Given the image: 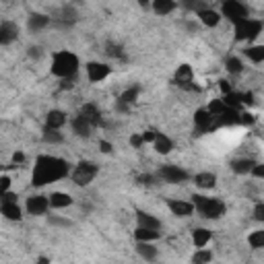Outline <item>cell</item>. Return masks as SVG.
Here are the masks:
<instances>
[{
  "mask_svg": "<svg viewBox=\"0 0 264 264\" xmlns=\"http://www.w3.org/2000/svg\"><path fill=\"white\" fill-rule=\"evenodd\" d=\"M66 176H71L68 161H64L60 157H54V155H39L35 159V165H33L31 184L41 188V186L58 182V179H64Z\"/></svg>",
  "mask_w": 264,
  "mask_h": 264,
  "instance_id": "obj_1",
  "label": "cell"
},
{
  "mask_svg": "<svg viewBox=\"0 0 264 264\" xmlns=\"http://www.w3.org/2000/svg\"><path fill=\"white\" fill-rule=\"evenodd\" d=\"M79 56L73 52H68V50H60L56 52L52 56V66H50V71L54 77H58V79H73L77 73H79Z\"/></svg>",
  "mask_w": 264,
  "mask_h": 264,
  "instance_id": "obj_2",
  "label": "cell"
},
{
  "mask_svg": "<svg viewBox=\"0 0 264 264\" xmlns=\"http://www.w3.org/2000/svg\"><path fill=\"white\" fill-rule=\"evenodd\" d=\"M192 204L196 208V213L202 217V219H221L225 215L227 206L225 202H221L219 198H213V196H202V194H194L192 196Z\"/></svg>",
  "mask_w": 264,
  "mask_h": 264,
  "instance_id": "obj_3",
  "label": "cell"
},
{
  "mask_svg": "<svg viewBox=\"0 0 264 264\" xmlns=\"http://www.w3.org/2000/svg\"><path fill=\"white\" fill-rule=\"evenodd\" d=\"M264 29V23L252 17H246L238 23H233V31H235V41H254Z\"/></svg>",
  "mask_w": 264,
  "mask_h": 264,
  "instance_id": "obj_4",
  "label": "cell"
},
{
  "mask_svg": "<svg viewBox=\"0 0 264 264\" xmlns=\"http://www.w3.org/2000/svg\"><path fill=\"white\" fill-rule=\"evenodd\" d=\"M97 174H99V168L93 161H81L75 168V172L71 174V177L77 186H89Z\"/></svg>",
  "mask_w": 264,
  "mask_h": 264,
  "instance_id": "obj_5",
  "label": "cell"
},
{
  "mask_svg": "<svg viewBox=\"0 0 264 264\" xmlns=\"http://www.w3.org/2000/svg\"><path fill=\"white\" fill-rule=\"evenodd\" d=\"M221 17H227L231 23H238L246 17H250V10L244 2H238V0H225L221 4Z\"/></svg>",
  "mask_w": 264,
  "mask_h": 264,
  "instance_id": "obj_6",
  "label": "cell"
},
{
  "mask_svg": "<svg viewBox=\"0 0 264 264\" xmlns=\"http://www.w3.org/2000/svg\"><path fill=\"white\" fill-rule=\"evenodd\" d=\"M157 176L168 184H184L186 179L190 177L188 172L182 170V168H177V165H163Z\"/></svg>",
  "mask_w": 264,
  "mask_h": 264,
  "instance_id": "obj_7",
  "label": "cell"
},
{
  "mask_svg": "<svg viewBox=\"0 0 264 264\" xmlns=\"http://www.w3.org/2000/svg\"><path fill=\"white\" fill-rule=\"evenodd\" d=\"M27 213L33 215V217H39V215H46L48 208H50V196H41V194H35V196H29L27 198Z\"/></svg>",
  "mask_w": 264,
  "mask_h": 264,
  "instance_id": "obj_8",
  "label": "cell"
},
{
  "mask_svg": "<svg viewBox=\"0 0 264 264\" xmlns=\"http://www.w3.org/2000/svg\"><path fill=\"white\" fill-rule=\"evenodd\" d=\"M85 68H87V79L91 83H101L103 79L112 75V66L103 62H89Z\"/></svg>",
  "mask_w": 264,
  "mask_h": 264,
  "instance_id": "obj_9",
  "label": "cell"
},
{
  "mask_svg": "<svg viewBox=\"0 0 264 264\" xmlns=\"http://www.w3.org/2000/svg\"><path fill=\"white\" fill-rule=\"evenodd\" d=\"M194 124H196V130L200 134L204 132H211L213 128H217V124H215V118L211 116V112L204 107V109H196V114H194Z\"/></svg>",
  "mask_w": 264,
  "mask_h": 264,
  "instance_id": "obj_10",
  "label": "cell"
},
{
  "mask_svg": "<svg viewBox=\"0 0 264 264\" xmlns=\"http://www.w3.org/2000/svg\"><path fill=\"white\" fill-rule=\"evenodd\" d=\"M174 81H176V85H179V87L196 89V87L192 85V81H194V71H192V66H190V64H182V66H177Z\"/></svg>",
  "mask_w": 264,
  "mask_h": 264,
  "instance_id": "obj_11",
  "label": "cell"
},
{
  "mask_svg": "<svg viewBox=\"0 0 264 264\" xmlns=\"http://www.w3.org/2000/svg\"><path fill=\"white\" fill-rule=\"evenodd\" d=\"M17 37H19V27H17V23H12V21H2V23H0V44L8 46Z\"/></svg>",
  "mask_w": 264,
  "mask_h": 264,
  "instance_id": "obj_12",
  "label": "cell"
},
{
  "mask_svg": "<svg viewBox=\"0 0 264 264\" xmlns=\"http://www.w3.org/2000/svg\"><path fill=\"white\" fill-rule=\"evenodd\" d=\"M81 118H85L93 128H97L101 124V112H99V107H97L95 103H85L81 107V112H79Z\"/></svg>",
  "mask_w": 264,
  "mask_h": 264,
  "instance_id": "obj_13",
  "label": "cell"
},
{
  "mask_svg": "<svg viewBox=\"0 0 264 264\" xmlns=\"http://www.w3.org/2000/svg\"><path fill=\"white\" fill-rule=\"evenodd\" d=\"M168 206H170L172 215H176V217H192L194 211H196L194 204L186 202V200H168Z\"/></svg>",
  "mask_w": 264,
  "mask_h": 264,
  "instance_id": "obj_14",
  "label": "cell"
},
{
  "mask_svg": "<svg viewBox=\"0 0 264 264\" xmlns=\"http://www.w3.org/2000/svg\"><path fill=\"white\" fill-rule=\"evenodd\" d=\"M215 124L217 126H235V124H242V114L238 109L227 107L219 118H215Z\"/></svg>",
  "mask_w": 264,
  "mask_h": 264,
  "instance_id": "obj_15",
  "label": "cell"
},
{
  "mask_svg": "<svg viewBox=\"0 0 264 264\" xmlns=\"http://www.w3.org/2000/svg\"><path fill=\"white\" fill-rule=\"evenodd\" d=\"M136 221H138V227H143V229H153V231L161 229V221L145 211H136Z\"/></svg>",
  "mask_w": 264,
  "mask_h": 264,
  "instance_id": "obj_16",
  "label": "cell"
},
{
  "mask_svg": "<svg viewBox=\"0 0 264 264\" xmlns=\"http://www.w3.org/2000/svg\"><path fill=\"white\" fill-rule=\"evenodd\" d=\"M198 19L204 27H217L221 21V12H217L215 8H200L198 10Z\"/></svg>",
  "mask_w": 264,
  "mask_h": 264,
  "instance_id": "obj_17",
  "label": "cell"
},
{
  "mask_svg": "<svg viewBox=\"0 0 264 264\" xmlns=\"http://www.w3.org/2000/svg\"><path fill=\"white\" fill-rule=\"evenodd\" d=\"M66 124V114L60 112V109H52L46 116V128H54V130H60Z\"/></svg>",
  "mask_w": 264,
  "mask_h": 264,
  "instance_id": "obj_18",
  "label": "cell"
},
{
  "mask_svg": "<svg viewBox=\"0 0 264 264\" xmlns=\"http://www.w3.org/2000/svg\"><path fill=\"white\" fill-rule=\"evenodd\" d=\"M159 238H161V233L159 231H153V229L136 227V231H134V240L138 244H153V242H157Z\"/></svg>",
  "mask_w": 264,
  "mask_h": 264,
  "instance_id": "obj_19",
  "label": "cell"
},
{
  "mask_svg": "<svg viewBox=\"0 0 264 264\" xmlns=\"http://www.w3.org/2000/svg\"><path fill=\"white\" fill-rule=\"evenodd\" d=\"M194 184H196L198 188H202V190H211V188H215V184H217V176L211 174V172L196 174V176H194Z\"/></svg>",
  "mask_w": 264,
  "mask_h": 264,
  "instance_id": "obj_20",
  "label": "cell"
},
{
  "mask_svg": "<svg viewBox=\"0 0 264 264\" xmlns=\"http://www.w3.org/2000/svg\"><path fill=\"white\" fill-rule=\"evenodd\" d=\"M75 200L71 194H66V192H54L50 194V206L52 208H66V206H71Z\"/></svg>",
  "mask_w": 264,
  "mask_h": 264,
  "instance_id": "obj_21",
  "label": "cell"
},
{
  "mask_svg": "<svg viewBox=\"0 0 264 264\" xmlns=\"http://www.w3.org/2000/svg\"><path fill=\"white\" fill-rule=\"evenodd\" d=\"M0 211H2V217L8 219V221H21V217H23L21 206L17 202H2Z\"/></svg>",
  "mask_w": 264,
  "mask_h": 264,
  "instance_id": "obj_22",
  "label": "cell"
},
{
  "mask_svg": "<svg viewBox=\"0 0 264 264\" xmlns=\"http://www.w3.org/2000/svg\"><path fill=\"white\" fill-rule=\"evenodd\" d=\"M151 8L157 12V15L165 17V15H170V12H174L177 8V4L174 2V0H153V4Z\"/></svg>",
  "mask_w": 264,
  "mask_h": 264,
  "instance_id": "obj_23",
  "label": "cell"
},
{
  "mask_svg": "<svg viewBox=\"0 0 264 264\" xmlns=\"http://www.w3.org/2000/svg\"><path fill=\"white\" fill-rule=\"evenodd\" d=\"M211 238H213V233L208 231V229H204V227H198V229L192 231V242H194V246H196L198 250L204 248L208 242H211Z\"/></svg>",
  "mask_w": 264,
  "mask_h": 264,
  "instance_id": "obj_24",
  "label": "cell"
},
{
  "mask_svg": "<svg viewBox=\"0 0 264 264\" xmlns=\"http://www.w3.org/2000/svg\"><path fill=\"white\" fill-rule=\"evenodd\" d=\"M153 147H155V151L159 155H168V153H172V149H174V141L165 134H157V141L153 143Z\"/></svg>",
  "mask_w": 264,
  "mask_h": 264,
  "instance_id": "obj_25",
  "label": "cell"
},
{
  "mask_svg": "<svg viewBox=\"0 0 264 264\" xmlns=\"http://www.w3.org/2000/svg\"><path fill=\"white\" fill-rule=\"evenodd\" d=\"M73 130H75V134H79V136H91V132H93V126L85 120V118H81V116H77L75 120H73Z\"/></svg>",
  "mask_w": 264,
  "mask_h": 264,
  "instance_id": "obj_26",
  "label": "cell"
},
{
  "mask_svg": "<svg viewBox=\"0 0 264 264\" xmlns=\"http://www.w3.org/2000/svg\"><path fill=\"white\" fill-rule=\"evenodd\" d=\"M254 165H256L254 159H248V157L246 159H235V161H231V170L235 174H252Z\"/></svg>",
  "mask_w": 264,
  "mask_h": 264,
  "instance_id": "obj_27",
  "label": "cell"
},
{
  "mask_svg": "<svg viewBox=\"0 0 264 264\" xmlns=\"http://www.w3.org/2000/svg\"><path fill=\"white\" fill-rule=\"evenodd\" d=\"M48 25H50V17L39 15V12L31 15L29 21H27V27H29V31H39V29H44V27H48Z\"/></svg>",
  "mask_w": 264,
  "mask_h": 264,
  "instance_id": "obj_28",
  "label": "cell"
},
{
  "mask_svg": "<svg viewBox=\"0 0 264 264\" xmlns=\"http://www.w3.org/2000/svg\"><path fill=\"white\" fill-rule=\"evenodd\" d=\"M244 54L248 56V60H252L254 64H260V62H264V44L262 46H250L244 50Z\"/></svg>",
  "mask_w": 264,
  "mask_h": 264,
  "instance_id": "obj_29",
  "label": "cell"
},
{
  "mask_svg": "<svg viewBox=\"0 0 264 264\" xmlns=\"http://www.w3.org/2000/svg\"><path fill=\"white\" fill-rule=\"evenodd\" d=\"M136 252L141 254L145 260H149V262H153L157 258V248L153 244H136Z\"/></svg>",
  "mask_w": 264,
  "mask_h": 264,
  "instance_id": "obj_30",
  "label": "cell"
},
{
  "mask_svg": "<svg viewBox=\"0 0 264 264\" xmlns=\"http://www.w3.org/2000/svg\"><path fill=\"white\" fill-rule=\"evenodd\" d=\"M41 138H44V143H50V145H60L64 141V136L60 130H54V128H46L44 134H41Z\"/></svg>",
  "mask_w": 264,
  "mask_h": 264,
  "instance_id": "obj_31",
  "label": "cell"
},
{
  "mask_svg": "<svg viewBox=\"0 0 264 264\" xmlns=\"http://www.w3.org/2000/svg\"><path fill=\"white\" fill-rule=\"evenodd\" d=\"M248 244L252 246L254 250H260L264 248V229H258V231H252L248 235Z\"/></svg>",
  "mask_w": 264,
  "mask_h": 264,
  "instance_id": "obj_32",
  "label": "cell"
},
{
  "mask_svg": "<svg viewBox=\"0 0 264 264\" xmlns=\"http://www.w3.org/2000/svg\"><path fill=\"white\" fill-rule=\"evenodd\" d=\"M206 109L211 112V116H213V118H219V116L227 109V105H225V101H223V99H213L211 103L206 105Z\"/></svg>",
  "mask_w": 264,
  "mask_h": 264,
  "instance_id": "obj_33",
  "label": "cell"
},
{
  "mask_svg": "<svg viewBox=\"0 0 264 264\" xmlns=\"http://www.w3.org/2000/svg\"><path fill=\"white\" fill-rule=\"evenodd\" d=\"M213 260V252L211 250H204V248H200L196 254L192 256V264H208Z\"/></svg>",
  "mask_w": 264,
  "mask_h": 264,
  "instance_id": "obj_34",
  "label": "cell"
},
{
  "mask_svg": "<svg viewBox=\"0 0 264 264\" xmlns=\"http://www.w3.org/2000/svg\"><path fill=\"white\" fill-rule=\"evenodd\" d=\"M225 68H227V73H231V75H240V73L244 71V62H242L240 58L231 56V58H227V62H225Z\"/></svg>",
  "mask_w": 264,
  "mask_h": 264,
  "instance_id": "obj_35",
  "label": "cell"
},
{
  "mask_svg": "<svg viewBox=\"0 0 264 264\" xmlns=\"http://www.w3.org/2000/svg\"><path fill=\"white\" fill-rule=\"evenodd\" d=\"M136 97H138V89L134 87V89H126V91H124V93L118 97V99H120L122 103H126V105H132V103L136 101Z\"/></svg>",
  "mask_w": 264,
  "mask_h": 264,
  "instance_id": "obj_36",
  "label": "cell"
},
{
  "mask_svg": "<svg viewBox=\"0 0 264 264\" xmlns=\"http://www.w3.org/2000/svg\"><path fill=\"white\" fill-rule=\"evenodd\" d=\"M50 225H58V227H71L73 223L68 219H62L58 215H50Z\"/></svg>",
  "mask_w": 264,
  "mask_h": 264,
  "instance_id": "obj_37",
  "label": "cell"
},
{
  "mask_svg": "<svg viewBox=\"0 0 264 264\" xmlns=\"http://www.w3.org/2000/svg\"><path fill=\"white\" fill-rule=\"evenodd\" d=\"M130 145H132L134 149H141V147L145 145V138H143V134H132V136H130Z\"/></svg>",
  "mask_w": 264,
  "mask_h": 264,
  "instance_id": "obj_38",
  "label": "cell"
},
{
  "mask_svg": "<svg viewBox=\"0 0 264 264\" xmlns=\"http://www.w3.org/2000/svg\"><path fill=\"white\" fill-rule=\"evenodd\" d=\"M254 219L256 221H262V223H264V202H258L254 206Z\"/></svg>",
  "mask_w": 264,
  "mask_h": 264,
  "instance_id": "obj_39",
  "label": "cell"
},
{
  "mask_svg": "<svg viewBox=\"0 0 264 264\" xmlns=\"http://www.w3.org/2000/svg\"><path fill=\"white\" fill-rule=\"evenodd\" d=\"M8 190H10V177L2 176V177H0V194H6Z\"/></svg>",
  "mask_w": 264,
  "mask_h": 264,
  "instance_id": "obj_40",
  "label": "cell"
},
{
  "mask_svg": "<svg viewBox=\"0 0 264 264\" xmlns=\"http://www.w3.org/2000/svg\"><path fill=\"white\" fill-rule=\"evenodd\" d=\"M157 134H159V132H155V130H145V132H143L145 143H155V141H157Z\"/></svg>",
  "mask_w": 264,
  "mask_h": 264,
  "instance_id": "obj_41",
  "label": "cell"
},
{
  "mask_svg": "<svg viewBox=\"0 0 264 264\" xmlns=\"http://www.w3.org/2000/svg\"><path fill=\"white\" fill-rule=\"evenodd\" d=\"M252 176H254V177H264V163H256V165H254Z\"/></svg>",
  "mask_w": 264,
  "mask_h": 264,
  "instance_id": "obj_42",
  "label": "cell"
},
{
  "mask_svg": "<svg viewBox=\"0 0 264 264\" xmlns=\"http://www.w3.org/2000/svg\"><path fill=\"white\" fill-rule=\"evenodd\" d=\"M107 54H109V56H122V50H120V46L107 44Z\"/></svg>",
  "mask_w": 264,
  "mask_h": 264,
  "instance_id": "obj_43",
  "label": "cell"
},
{
  "mask_svg": "<svg viewBox=\"0 0 264 264\" xmlns=\"http://www.w3.org/2000/svg\"><path fill=\"white\" fill-rule=\"evenodd\" d=\"M219 87H221V91H223V95H229V93H233V89H231V85L227 81H219Z\"/></svg>",
  "mask_w": 264,
  "mask_h": 264,
  "instance_id": "obj_44",
  "label": "cell"
},
{
  "mask_svg": "<svg viewBox=\"0 0 264 264\" xmlns=\"http://www.w3.org/2000/svg\"><path fill=\"white\" fill-rule=\"evenodd\" d=\"M242 101H244V105H252L254 103V95L252 93H244L242 95Z\"/></svg>",
  "mask_w": 264,
  "mask_h": 264,
  "instance_id": "obj_45",
  "label": "cell"
},
{
  "mask_svg": "<svg viewBox=\"0 0 264 264\" xmlns=\"http://www.w3.org/2000/svg\"><path fill=\"white\" fill-rule=\"evenodd\" d=\"M138 179H141V184H145V186H151L153 182H155V177H153V176H141Z\"/></svg>",
  "mask_w": 264,
  "mask_h": 264,
  "instance_id": "obj_46",
  "label": "cell"
},
{
  "mask_svg": "<svg viewBox=\"0 0 264 264\" xmlns=\"http://www.w3.org/2000/svg\"><path fill=\"white\" fill-rule=\"evenodd\" d=\"M99 147H101V153H107V155L112 153V145H109L107 141H99Z\"/></svg>",
  "mask_w": 264,
  "mask_h": 264,
  "instance_id": "obj_47",
  "label": "cell"
},
{
  "mask_svg": "<svg viewBox=\"0 0 264 264\" xmlns=\"http://www.w3.org/2000/svg\"><path fill=\"white\" fill-rule=\"evenodd\" d=\"M73 85H75L73 79H64V81L60 83V89H62V91H64V89H73Z\"/></svg>",
  "mask_w": 264,
  "mask_h": 264,
  "instance_id": "obj_48",
  "label": "cell"
},
{
  "mask_svg": "<svg viewBox=\"0 0 264 264\" xmlns=\"http://www.w3.org/2000/svg\"><path fill=\"white\" fill-rule=\"evenodd\" d=\"M242 124H254V118H252V114H242Z\"/></svg>",
  "mask_w": 264,
  "mask_h": 264,
  "instance_id": "obj_49",
  "label": "cell"
},
{
  "mask_svg": "<svg viewBox=\"0 0 264 264\" xmlns=\"http://www.w3.org/2000/svg\"><path fill=\"white\" fill-rule=\"evenodd\" d=\"M29 56L31 58H39L41 56V50L39 48H29Z\"/></svg>",
  "mask_w": 264,
  "mask_h": 264,
  "instance_id": "obj_50",
  "label": "cell"
},
{
  "mask_svg": "<svg viewBox=\"0 0 264 264\" xmlns=\"http://www.w3.org/2000/svg\"><path fill=\"white\" fill-rule=\"evenodd\" d=\"M12 161H15V163H23L25 155H23V153H15V155H12Z\"/></svg>",
  "mask_w": 264,
  "mask_h": 264,
  "instance_id": "obj_51",
  "label": "cell"
},
{
  "mask_svg": "<svg viewBox=\"0 0 264 264\" xmlns=\"http://www.w3.org/2000/svg\"><path fill=\"white\" fill-rule=\"evenodd\" d=\"M37 264H50V258H46V256H39V258H37Z\"/></svg>",
  "mask_w": 264,
  "mask_h": 264,
  "instance_id": "obj_52",
  "label": "cell"
}]
</instances>
